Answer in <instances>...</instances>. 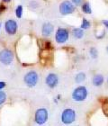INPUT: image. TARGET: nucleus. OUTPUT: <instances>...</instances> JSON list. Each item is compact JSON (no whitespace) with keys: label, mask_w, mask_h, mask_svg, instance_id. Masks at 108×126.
<instances>
[{"label":"nucleus","mask_w":108,"mask_h":126,"mask_svg":"<svg viewBox=\"0 0 108 126\" xmlns=\"http://www.w3.org/2000/svg\"><path fill=\"white\" fill-rule=\"evenodd\" d=\"M87 94H88V91L87 87L84 86H79L76 87L72 92V98L76 102H83L87 99Z\"/></svg>","instance_id":"f257e3e1"},{"label":"nucleus","mask_w":108,"mask_h":126,"mask_svg":"<svg viewBox=\"0 0 108 126\" xmlns=\"http://www.w3.org/2000/svg\"><path fill=\"white\" fill-rule=\"evenodd\" d=\"M24 81L28 87H34L39 81V75L36 71L31 70L25 74L24 78Z\"/></svg>","instance_id":"f03ea898"},{"label":"nucleus","mask_w":108,"mask_h":126,"mask_svg":"<svg viewBox=\"0 0 108 126\" xmlns=\"http://www.w3.org/2000/svg\"><path fill=\"white\" fill-rule=\"evenodd\" d=\"M76 112L73 109L68 108L62 112L61 113V122L65 124H70L76 120Z\"/></svg>","instance_id":"7ed1b4c3"},{"label":"nucleus","mask_w":108,"mask_h":126,"mask_svg":"<svg viewBox=\"0 0 108 126\" xmlns=\"http://www.w3.org/2000/svg\"><path fill=\"white\" fill-rule=\"evenodd\" d=\"M14 60H15V55H14V52L11 50L4 49L3 50H1V52H0V61L4 65H10L11 63L14 61Z\"/></svg>","instance_id":"20e7f679"},{"label":"nucleus","mask_w":108,"mask_h":126,"mask_svg":"<svg viewBox=\"0 0 108 126\" xmlns=\"http://www.w3.org/2000/svg\"><path fill=\"white\" fill-rule=\"evenodd\" d=\"M48 117H49V113H48L47 109L45 108H40L35 112L34 115V121L37 124H44L48 121Z\"/></svg>","instance_id":"39448f33"},{"label":"nucleus","mask_w":108,"mask_h":126,"mask_svg":"<svg viewBox=\"0 0 108 126\" xmlns=\"http://www.w3.org/2000/svg\"><path fill=\"white\" fill-rule=\"evenodd\" d=\"M75 8L76 7H75V5L73 3L69 1V0H65L60 5V12L63 16H68V15L74 13Z\"/></svg>","instance_id":"423d86ee"},{"label":"nucleus","mask_w":108,"mask_h":126,"mask_svg":"<svg viewBox=\"0 0 108 126\" xmlns=\"http://www.w3.org/2000/svg\"><path fill=\"white\" fill-rule=\"evenodd\" d=\"M69 33L68 30L65 28H59L55 33V41L60 44L65 43L69 40Z\"/></svg>","instance_id":"0eeeda50"},{"label":"nucleus","mask_w":108,"mask_h":126,"mask_svg":"<svg viewBox=\"0 0 108 126\" xmlns=\"http://www.w3.org/2000/svg\"><path fill=\"white\" fill-rule=\"evenodd\" d=\"M18 29V25L15 20L9 19L5 23V31L8 35H15Z\"/></svg>","instance_id":"6e6552de"},{"label":"nucleus","mask_w":108,"mask_h":126,"mask_svg":"<svg viewBox=\"0 0 108 126\" xmlns=\"http://www.w3.org/2000/svg\"><path fill=\"white\" fill-rule=\"evenodd\" d=\"M45 82L50 88H55L59 84V77L54 73L48 74L46 79H45Z\"/></svg>","instance_id":"1a4fd4ad"},{"label":"nucleus","mask_w":108,"mask_h":126,"mask_svg":"<svg viewBox=\"0 0 108 126\" xmlns=\"http://www.w3.org/2000/svg\"><path fill=\"white\" fill-rule=\"evenodd\" d=\"M53 31H54V26H53L52 24H50V23L43 24V25L42 27V33L43 36L49 37L50 35H51Z\"/></svg>","instance_id":"9d476101"},{"label":"nucleus","mask_w":108,"mask_h":126,"mask_svg":"<svg viewBox=\"0 0 108 126\" xmlns=\"http://www.w3.org/2000/svg\"><path fill=\"white\" fill-rule=\"evenodd\" d=\"M104 81H105L104 77H103V75H101V74L95 75L92 79L93 85L95 86V87H100V86H102V85L104 84Z\"/></svg>","instance_id":"9b49d317"},{"label":"nucleus","mask_w":108,"mask_h":126,"mask_svg":"<svg viewBox=\"0 0 108 126\" xmlns=\"http://www.w3.org/2000/svg\"><path fill=\"white\" fill-rule=\"evenodd\" d=\"M72 33H73V36L76 39H82L84 37V32L81 28H74L73 31H72Z\"/></svg>","instance_id":"f8f14e48"},{"label":"nucleus","mask_w":108,"mask_h":126,"mask_svg":"<svg viewBox=\"0 0 108 126\" xmlns=\"http://www.w3.org/2000/svg\"><path fill=\"white\" fill-rule=\"evenodd\" d=\"M86 79H87L86 74H85L84 72H79V73L77 74L76 77H75V81H76V83H77V84H81V83H83V82L86 80Z\"/></svg>","instance_id":"ddd939ff"},{"label":"nucleus","mask_w":108,"mask_h":126,"mask_svg":"<svg viewBox=\"0 0 108 126\" xmlns=\"http://www.w3.org/2000/svg\"><path fill=\"white\" fill-rule=\"evenodd\" d=\"M82 11L84 12L85 14H91L92 13V9H91V6H90V4L88 2L83 4L81 6Z\"/></svg>","instance_id":"4468645a"},{"label":"nucleus","mask_w":108,"mask_h":126,"mask_svg":"<svg viewBox=\"0 0 108 126\" xmlns=\"http://www.w3.org/2000/svg\"><path fill=\"white\" fill-rule=\"evenodd\" d=\"M23 11H24V9H23V6H22L21 5H19L16 6L15 8V16L17 18H21L22 16H23Z\"/></svg>","instance_id":"2eb2a0df"},{"label":"nucleus","mask_w":108,"mask_h":126,"mask_svg":"<svg viewBox=\"0 0 108 126\" xmlns=\"http://www.w3.org/2000/svg\"><path fill=\"white\" fill-rule=\"evenodd\" d=\"M6 99H7L6 93L0 90V105H2L3 104H5V103L6 102Z\"/></svg>","instance_id":"dca6fc26"},{"label":"nucleus","mask_w":108,"mask_h":126,"mask_svg":"<svg viewBox=\"0 0 108 126\" xmlns=\"http://www.w3.org/2000/svg\"><path fill=\"white\" fill-rule=\"evenodd\" d=\"M89 27H90V23L87 21L86 18H84L82 20V23H81V29L87 30V29H88Z\"/></svg>","instance_id":"f3484780"},{"label":"nucleus","mask_w":108,"mask_h":126,"mask_svg":"<svg viewBox=\"0 0 108 126\" xmlns=\"http://www.w3.org/2000/svg\"><path fill=\"white\" fill-rule=\"evenodd\" d=\"M89 53H90V55H91V57H92L93 59H95V58H97V55H98V52H97V50H96V49L95 48H91L89 50Z\"/></svg>","instance_id":"a211bd4d"},{"label":"nucleus","mask_w":108,"mask_h":126,"mask_svg":"<svg viewBox=\"0 0 108 126\" xmlns=\"http://www.w3.org/2000/svg\"><path fill=\"white\" fill-rule=\"evenodd\" d=\"M72 3L75 5H80L82 3V0H72Z\"/></svg>","instance_id":"6ab92c4d"},{"label":"nucleus","mask_w":108,"mask_h":126,"mask_svg":"<svg viewBox=\"0 0 108 126\" xmlns=\"http://www.w3.org/2000/svg\"><path fill=\"white\" fill-rule=\"evenodd\" d=\"M5 87V83L3 81H0V90H2Z\"/></svg>","instance_id":"aec40b11"},{"label":"nucleus","mask_w":108,"mask_h":126,"mask_svg":"<svg viewBox=\"0 0 108 126\" xmlns=\"http://www.w3.org/2000/svg\"><path fill=\"white\" fill-rule=\"evenodd\" d=\"M103 24H104V25L107 28V30H108V20H103Z\"/></svg>","instance_id":"412c9836"},{"label":"nucleus","mask_w":108,"mask_h":126,"mask_svg":"<svg viewBox=\"0 0 108 126\" xmlns=\"http://www.w3.org/2000/svg\"><path fill=\"white\" fill-rule=\"evenodd\" d=\"M3 1H4L5 3H9L11 1V0H3Z\"/></svg>","instance_id":"4be33fe9"},{"label":"nucleus","mask_w":108,"mask_h":126,"mask_svg":"<svg viewBox=\"0 0 108 126\" xmlns=\"http://www.w3.org/2000/svg\"><path fill=\"white\" fill-rule=\"evenodd\" d=\"M2 10H3V8H2V7H0V14H1V12H2Z\"/></svg>","instance_id":"5701e85b"},{"label":"nucleus","mask_w":108,"mask_h":126,"mask_svg":"<svg viewBox=\"0 0 108 126\" xmlns=\"http://www.w3.org/2000/svg\"><path fill=\"white\" fill-rule=\"evenodd\" d=\"M0 28H1V23H0Z\"/></svg>","instance_id":"b1692460"},{"label":"nucleus","mask_w":108,"mask_h":126,"mask_svg":"<svg viewBox=\"0 0 108 126\" xmlns=\"http://www.w3.org/2000/svg\"><path fill=\"white\" fill-rule=\"evenodd\" d=\"M107 82H108V79H107Z\"/></svg>","instance_id":"393cba45"},{"label":"nucleus","mask_w":108,"mask_h":126,"mask_svg":"<svg viewBox=\"0 0 108 126\" xmlns=\"http://www.w3.org/2000/svg\"><path fill=\"white\" fill-rule=\"evenodd\" d=\"M107 50H108V48H107Z\"/></svg>","instance_id":"a878e982"}]
</instances>
